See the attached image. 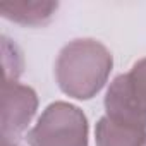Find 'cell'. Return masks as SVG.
<instances>
[{"label": "cell", "mask_w": 146, "mask_h": 146, "mask_svg": "<svg viewBox=\"0 0 146 146\" xmlns=\"http://www.w3.org/2000/svg\"><path fill=\"white\" fill-rule=\"evenodd\" d=\"M112 67V52L102 41L76 38L60 48L53 64V76L64 95L74 100H91L108 83Z\"/></svg>", "instance_id": "1"}, {"label": "cell", "mask_w": 146, "mask_h": 146, "mask_svg": "<svg viewBox=\"0 0 146 146\" xmlns=\"http://www.w3.org/2000/svg\"><path fill=\"white\" fill-rule=\"evenodd\" d=\"M2 146H23V144H19V143H16V144H2Z\"/></svg>", "instance_id": "8"}, {"label": "cell", "mask_w": 146, "mask_h": 146, "mask_svg": "<svg viewBox=\"0 0 146 146\" xmlns=\"http://www.w3.org/2000/svg\"><path fill=\"white\" fill-rule=\"evenodd\" d=\"M105 115L146 129V57L132 64L108 84L105 93Z\"/></svg>", "instance_id": "3"}, {"label": "cell", "mask_w": 146, "mask_h": 146, "mask_svg": "<svg viewBox=\"0 0 146 146\" xmlns=\"http://www.w3.org/2000/svg\"><path fill=\"white\" fill-rule=\"evenodd\" d=\"M95 143L96 146H146V129L103 115L95 127Z\"/></svg>", "instance_id": "6"}, {"label": "cell", "mask_w": 146, "mask_h": 146, "mask_svg": "<svg viewBox=\"0 0 146 146\" xmlns=\"http://www.w3.org/2000/svg\"><path fill=\"white\" fill-rule=\"evenodd\" d=\"M2 67L4 83H16L24 72V55L23 50L9 36H2Z\"/></svg>", "instance_id": "7"}, {"label": "cell", "mask_w": 146, "mask_h": 146, "mask_svg": "<svg viewBox=\"0 0 146 146\" xmlns=\"http://www.w3.org/2000/svg\"><path fill=\"white\" fill-rule=\"evenodd\" d=\"M29 146H90L86 113L69 102L50 103L28 131Z\"/></svg>", "instance_id": "2"}, {"label": "cell", "mask_w": 146, "mask_h": 146, "mask_svg": "<svg viewBox=\"0 0 146 146\" xmlns=\"http://www.w3.org/2000/svg\"><path fill=\"white\" fill-rule=\"evenodd\" d=\"M38 110V95L19 81L2 84V144H16Z\"/></svg>", "instance_id": "4"}, {"label": "cell", "mask_w": 146, "mask_h": 146, "mask_svg": "<svg viewBox=\"0 0 146 146\" xmlns=\"http://www.w3.org/2000/svg\"><path fill=\"white\" fill-rule=\"evenodd\" d=\"M57 11L58 2L50 0H21L0 4V16L24 28H43L50 24Z\"/></svg>", "instance_id": "5"}]
</instances>
